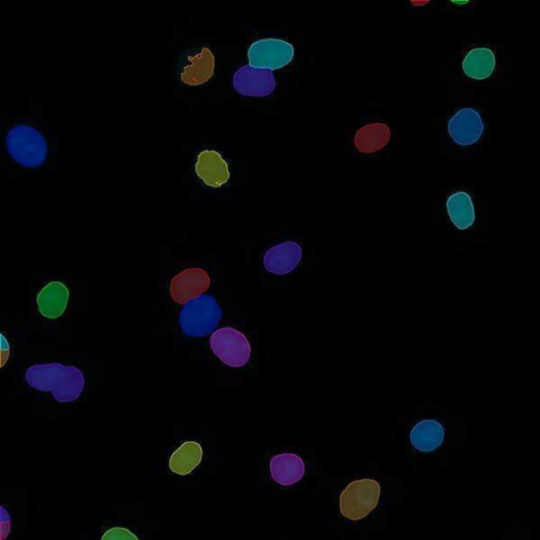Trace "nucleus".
Returning a JSON list of instances; mask_svg holds the SVG:
<instances>
[{"instance_id": "nucleus-14", "label": "nucleus", "mask_w": 540, "mask_h": 540, "mask_svg": "<svg viewBox=\"0 0 540 540\" xmlns=\"http://www.w3.org/2000/svg\"><path fill=\"white\" fill-rule=\"evenodd\" d=\"M410 438L412 446L418 451L433 452L442 445L445 429L436 420H423L413 428Z\"/></svg>"}, {"instance_id": "nucleus-16", "label": "nucleus", "mask_w": 540, "mask_h": 540, "mask_svg": "<svg viewBox=\"0 0 540 540\" xmlns=\"http://www.w3.org/2000/svg\"><path fill=\"white\" fill-rule=\"evenodd\" d=\"M389 139H391V130L386 124H369L357 131L355 146L360 152L375 153L386 147Z\"/></svg>"}, {"instance_id": "nucleus-12", "label": "nucleus", "mask_w": 540, "mask_h": 540, "mask_svg": "<svg viewBox=\"0 0 540 540\" xmlns=\"http://www.w3.org/2000/svg\"><path fill=\"white\" fill-rule=\"evenodd\" d=\"M68 301V288L61 282H51L39 293L38 306L39 313L48 319H57L65 313Z\"/></svg>"}, {"instance_id": "nucleus-20", "label": "nucleus", "mask_w": 540, "mask_h": 540, "mask_svg": "<svg viewBox=\"0 0 540 540\" xmlns=\"http://www.w3.org/2000/svg\"><path fill=\"white\" fill-rule=\"evenodd\" d=\"M101 540H139V538L125 527H112L104 534Z\"/></svg>"}, {"instance_id": "nucleus-17", "label": "nucleus", "mask_w": 540, "mask_h": 540, "mask_svg": "<svg viewBox=\"0 0 540 540\" xmlns=\"http://www.w3.org/2000/svg\"><path fill=\"white\" fill-rule=\"evenodd\" d=\"M495 56L488 48H477L470 51L462 63L465 74L473 80L488 79L495 69Z\"/></svg>"}, {"instance_id": "nucleus-2", "label": "nucleus", "mask_w": 540, "mask_h": 540, "mask_svg": "<svg viewBox=\"0 0 540 540\" xmlns=\"http://www.w3.org/2000/svg\"><path fill=\"white\" fill-rule=\"evenodd\" d=\"M222 318L220 305L213 297L203 295L184 305L179 326L188 337L202 338L217 328Z\"/></svg>"}, {"instance_id": "nucleus-15", "label": "nucleus", "mask_w": 540, "mask_h": 540, "mask_svg": "<svg viewBox=\"0 0 540 540\" xmlns=\"http://www.w3.org/2000/svg\"><path fill=\"white\" fill-rule=\"evenodd\" d=\"M214 72V57L212 51L204 49L190 57L186 65L181 79L186 85L199 86L212 79Z\"/></svg>"}, {"instance_id": "nucleus-11", "label": "nucleus", "mask_w": 540, "mask_h": 540, "mask_svg": "<svg viewBox=\"0 0 540 540\" xmlns=\"http://www.w3.org/2000/svg\"><path fill=\"white\" fill-rule=\"evenodd\" d=\"M302 259L301 246L288 241L270 248L264 256V266L269 273L283 275L290 274Z\"/></svg>"}, {"instance_id": "nucleus-13", "label": "nucleus", "mask_w": 540, "mask_h": 540, "mask_svg": "<svg viewBox=\"0 0 540 540\" xmlns=\"http://www.w3.org/2000/svg\"><path fill=\"white\" fill-rule=\"evenodd\" d=\"M270 474L275 483L282 485L295 484L305 474V465L298 455L284 453L274 456L270 460Z\"/></svg>"}, {"instance_id": "nucleus-6", "label": "nucleus", "mask_w": 540, "mask_h": 540, "mask_svg": "<svg viewBox=\"0 0 540 540\" xmlns=\"http://www.w3.org/2000/svg\"><path fill=\"white\" fill-rule=\"evenodd\" d=\"M295 57V49L285 40L267 39L256 41L248 50L251 67L263 70H278L285 67Z\"/></svg>"}, {"instance_id": "nucleus-10", "label": "nucleus", "mask_w": 540, "mask_h": 540, "mask_svg": "<svg viewBox=\"0 0 540 540\" xmlns=\"http://www.w3.org/2000/svg\"><path fill=\"white\" fill-rule=\"evenodd\" d=\"M196 172L204 183L213 188L225 185L231 178L226 161L213 150H205L199 154Z\"/></svg>"}, {"instance_id": "nucleus-7", "label": "nucleus", "mask_w": 540, "mask_h": 540, "mask_svg": "<svg viewBox=\"0 0 540 540\" xmlns=\"http://www.w3.org/2000/svg\"><path fill=\"white\" fill-rule=\"evenodd\" d=\"M212 283L208 274L202 268H189L172 279L170 296L178 304L185 305L203 296Z\"/></svg>"}, {"instance_id": "nucleus-9", "label": "nucleus", "mask_w": 540, "mask_h": 540, "mask_svg": "<svg viewBox=\"0 0 540 540\" xmlns=\"http://www.w3.org/2000/svg\"><path fill=\"white\" fill-rule=\"evenodd\" d=\"M449 135L459 146H471L482 137L484 124L482 117L472 108L459 110L449 119Z\"/></svg>"}, {"instance_id": "nucleus-5", "label": "nucleus", "mask_w": 540, "mask_h": 540, "mask_svg": "<svg viewBox=\"0 0 540 540\" xmlns=\"http://www.w3.org/2000/svg\"><path fill=\"white\" fill-rule=\"evenodd\" d=\"M210 346L222 362L231 368H242L248 364L251 346L246 335L232 327L220 328L209 340Z\"/></svg>"}, {"instance_id": "nucleus-21", "label": "nucleus", "mask_w": 540, "mask_h": 540, "mask_svg": "<svg viewBox=\"0 0 540 540\" xmlns=\"http://www.w3.org/2000/svg\"><path fill=\"white\" fill-rule=\"evenodd\" d=\"M0 511H2V524H0V527H2V540H4L10 534L11 520L4 507L0 508Z\"/></svg>"}, {"instance_id": "nucleus-1", "label": "nucleus", "mask_w": 540, "mask_h": 540, "mask_svg": "<svg viewBox=\"0 0 540 540\" xmlns=\"http://www.w3.org/2000/svg\"><path fill=\"white\" fill-rule=\"evenodd\" d=\"M30 387L38 391L51 393L58 402H74L81 397L85 388V377L75 366L61 363L36 364L26 371Z\"/></svg>"}, {"instance_id": "nucleus-8", "label": "nucleus", "mask_w": 540, "mask_h": 540, "mask_svg": "<svg viewBox=\"0 0 540 540\" xmlns=\"http://www.w3.org/2000/svg\"><path fill=\"white\" fill-rule=\"evenodd\" d=\"M233 87L240 94L263 98L274 91L275 79L273 71L244 65L233 75Z\"/></svg>"}, {"instance_id": "nucleus-18", "label": "nucleus", "mask_w": 540, "mask_h": 540, "mask_svg": "<svg viewBox=\"0 0 540 540\" xmlns=\"http://www.w3.org/2000/svg\"><path fill=\"white\" fill-rule=\"evenodd\" d=\"M203 458V449L200 443L195 441L184 442L175 453L171 455L170 467L178 475H188L196 469Z\"/></svg>"}, {"instance_id": "nucleus-22", "label": "nucleus", "mask_w": 540, "mask_h": 540, "mask_svg": "<svg viewBox=\"0 0 540 540\" xmlns=\"http://www.w3.org/2000/svg\"><path fill=\"white\" fill-rule=\"evenodd\" d=\"M10 356V345L7 339H5L4 335H2V368H4L5 362Z\"/></svg>"}, {"instance_id": "nucleus-3", "label": "nucleus", "mask_w": 540, "mask_h": 540, "mask_svg": "<svg viewBox=\"0 0 540 540\" xmlns=\"http://www.w3.org/2000/svg\"><path fill=\"white\" fill-rule=\"evenodd\" d=\"M7 149L12 159L29 168L43 165L48 154L43 135L26 125L16 126L8 132Z\"/></svg>"}, {"instance_id": "nucleus-19", "label": "nucleus", "mask_w": 540, "mask_h": 540, "mask_svg": "<svg viewBox=\"0 0 540 540\" xmlns=\"http://www.w3.org/2000/svg\"><path fill=\"white\" fill-rule=\"evenodd\" d=\"M447 208L449 219L460 231L467 230L475 222V209H474L471 196L466 192H456L449 196Z\"/></svg>"}, {"instance_id": "nucleus-4", "label": "nucleus", "mask_w": 540, "mask_h": 540, "mask_svg": "<svg viewBox=\"0 0 540 540\" xmlns=\"http://www.w3.org/2000/svg\"><path fill=\"white\" fill-rule=\"evenodd\" d=\"M380 492V484L375 479L355 480L342 492L341 514L353 521L366 518L379 503Z\"/></svg>"}]
</instances>
